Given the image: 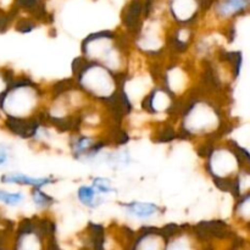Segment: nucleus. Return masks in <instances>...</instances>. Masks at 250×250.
<instances>
[{"instance_id":"f257e3e1","label":"nucleus","mask_w":250,"mask_h":250,"mask_svg":"<svg viewBox=\"0 0 250 250\" xmlns=\"http://www.w3.org/2000/svg\"><path fill=\"white\" fill-rule=\"evenodd\" d=\"M45 90L28 76H15L0 98V122L5 120H31L45 106Z\"/></svg>"},{"instance_id":"f03ea898","label":"nucleus","mask_w":250,"mask_h":250,"mask_svg":"<svg viewBox=\"0 0 250 250\" xmlns=\"http://www.w3.org/2000/svg\"><path fill=\"white\" fill-rule=\"evenodd\" d=\"M128 38L110 31L90 34L82 43L83 58L106 67L121 82L128 75Z\"/></svg>"},{"instance_id":"7ed1b4c3","label":"nucleus","mask_w":250,"mask_h":250,"mask_svg":"<svg viewBox=\"0 0 250 250\" xmlns=\"http://www.w3.org/2000/svg\"><path fill=\"white\" fill-rule=\"evenodd\" d=\"M72 81L89 100L105 105L121 90L122 82L116 75L97 62L88 61L82 55L72 62Z\"/></svg>"},{"instance_id":"20e7f679","label":"nucleus","mask_w":250,"mask_h":250,"mask_svg":"<svg viewBox=\"0 0 250 250\" xmlns=\"http://www.w3.org/2000/svg\"><path fill=\"white\" fill-rule=\"evenodd\" d=\"M109 143L107 139L76 132L70 138V150L77 160L92 161L100 155Z\"/></svg>"},{"instance_id":"39448f33","label":"nucleus","mask_w":250,"mask_h":250,"mask_svg":"<svg viewBox=\"0 0 250 250\" xmlns=\"http://www.w3.org/2000/svg\"><path fill=\"white\" fill-rule=\"evenodd\" d=\"M166 237L161 229L144 227L133 237V250H165Z\"/></svg>"},{"instance_id":"423d86ee","label":"nucleus","mask_w":250,"mask_h":250,"mask_svg":"<svg viewBox=\"0 0 250 250\" xmlns=\"http://www.w3.org/2000/svg\"><path fill=\"white\" fill-rule=\"evenodd\" d=\"M58 178L54 176H45V177H31L22 172H5L0 175V183L4 186H20V187L32 188H44L55 183Z\"/></svg>"},{"instance_id":"0eeeda50","label":"nucleus","mask_w":250,"mask_h":250,"mask_svg":"<svg viewBox=\"0 0 250 250\" xmlns=\"http://www.w3.org/2000/svg\"><path fill=\"white\" fill-rule=\"evenodd\" d=\"M121 208L127 216L138 221H148L163 214V208L155 203L132 200V202L121 203Z\"/></svg>"},{"instance_id":"6e6552de","label":"nucleus","mask_w":250,"mask_h":250,"mask_svg":"<svg viewBox=\"0 0 250 250\" xmlns=\"http://www.w3.org/2000/svg\"><path fill=\"white\" fill-rule=\"evenodd\" d=\"M200 4L198 0H171L170 10L173 19L181 24L193 23L197 19Z\"/></svg>"},{"instance_id":"1a4fd4ad","label":"nucleus","mask_w":250,"mask_h":250,"mask_svg":"<svg viewBox=\"0 0 250 250\" xmlns=\"http://www.w3.org/2000/svg\"><path fill=\"white\" fill-rule=\"evenodd\" d=\"M247 12H250V0H219L215 4V14L220 19H231Z\"/></svg>"},{"instance_id":"9d476101","label":"nucleus","mask_w":250,"mask_h":250,"mask_svg":"<svg viewBox=\"0 0 250 250\" xmlns=\"http://www.w3.org/2000/svg\"><path fill=\"white\" fill-rule=\"evenodd\" d=\"M77 199L83 207L88 209H97L103 204L104 199L90 185H83L77 189Z\"/></svg>"},{"instance_id":"9b49d317","label":"nucleus","mask_w":250,"mask_h":250,"mask_svg":"<svg viewBox=\"0 0 250 250\" xmlns=\"http://www.w3.org/2000/svg\"><path fill=\"white\" fill-rule=\"evenodd\" d=\"M29 198H31L32 204L36 207V209L41 210V211L48 210L49 208L55 204V199L48 193L44 192L43 188H32Z\"/></svg>"},{"instance_id":"f8f14e48","label":"nucleus","mask_w":250,"mask_h":250,"mask_svg":"<svg viewBox=\"0 0 250 250\" xmlns=\"http://www.w3.org/2000/svg\"><path fill=\"white\" fill-rule=\"evenodd\" d=\"M26 200V195L21 190H9L0 187V204L7 208H17Z\"/></svg>"},{"instance_id":"ddd939ff","label":"nucleus","mask_w":250,"mask_h":250,"mask_svg":"<svg viewBox=\"0 0 250 250\" xmlns=\"http://www.w3.org/2000/svg\"><path fill=\"white\" fill-rule=\"evenodd\" d=\"M93 188L99 193L100 195H109L111 193L116 192V188L112 186V182L110 181V178L106 177H94L90 183Z\"/></svg>"},{"instance_id":"4468645a","label":"nucleus","mask_w":250,"mask_h":250,"mask_svg":"<svg viewBox=\"0 0 250 250\" xmlns=\"http://www.w3.org/2000/svg\"><path fill=\"white\" fill-rule=\"evenodd\" d=\"M15 76H16V73L14 72V70L0 66V98L6 92V89L9 88L10 83L14 80Z\"/></svg>"},{"instance_id":"2eb2a0df","label":"nucleus","mask_w":250,"mask_h":250,"mask_svg":"<svg viewBox=\"0 0 250 250\" xmlns=\"http://www.w3.org/2000/svg\"><path fill=\"white\" fill-rule=\"evenodd\" d=\"M12 158H14L12 146L9 144L0 143V170H4L5 167H7L11 163Z\"/></svg>"},{"instance_id":"dca6fc26","label":"nucleus","mask_w":250,"mask_h":250,"mask_svg":"<svg viewBox=\"0 0 250 250\" xmlns=\"http://www.w3.org/2000/svg\"><path fill=\"white\" fill-rule=\"evenodd\" d=\"M34 27H36V24H34L31 20L23 19L19 22V24L16 26V29H19V31L22 32V33H26V32L32 31Z\"/></svg>"}]
</instances>
